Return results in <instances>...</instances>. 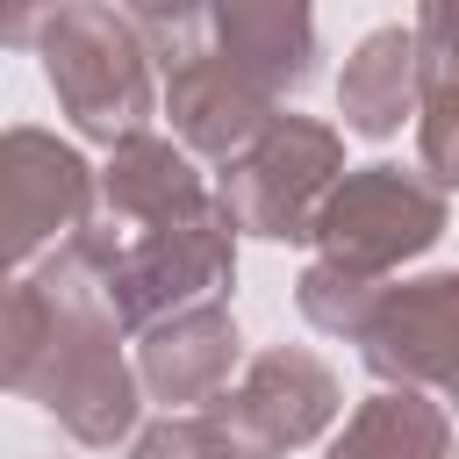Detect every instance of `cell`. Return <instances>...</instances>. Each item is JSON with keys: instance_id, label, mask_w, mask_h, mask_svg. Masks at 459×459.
<instances>
[{"instance_id": "5b68a950", "label": "cell", "mask_w": 459, "mask_h": 459, "mask_svg": "<svg viewBox=\"0 0 459 459\" xmlns=\"http://www.w3.org/2000/svg\"><path fill=\"white\" fill-rule=\"evenodd\" d=\"M86 165L43 129H7L0 136V280L7 265L36 258L50 237L86 230Z\"/></svg>"}, {"instance_id": "52a82bcc", "label": "cell", "mask_w": 459, "mask_h": 459, "mask_svg": "<svg viewBox=\"0 0 459 459\" xmlns=\"http://www.w3.org/2000/svg\"><path fill=\"white\" fill-rule=\"evenodd\" d=\"M172 122L194 151H215V158H237L265 122H273V100L215 50H194L172 65Z\"/></svg>"}, {"instance_id": "7a4b0ae2", "label": "cell", "mask_w": 459, "mask_h": 459, "mask_svg": "<svg viewBox=\"0 0 459 459\" xmlns=\"http://www.w3.org/2000/svg\"><path fill=\"white\" fill-rule=\"evenodd\" d=\"M43 72L57 86V100L72 108V122L86 136H136V122L151 115V72L136 36L108 14V7H65L57 29L43 36Z\"/></svg>"}, {"instance_id": "8fae6325", "label": "cell", "mask_w": 459, "mask_h": 459, "mask_svg": "<svg viewBox=\"0 0 459 459\" xmlns=\"http://www.w3.org/2000/svg\"><path fill=\"white\" fill-rule=\"evenodd\" d=\"M416 79H423L416 36H409V29H373V36L351 50L344 86H337L344 122H351L359 136H394V129L409 122V108H416Z\"/></svg>"}, {"instance_id": "6da1fadb", "label": "cell", "mask_w": 459, "mask_h": 459, "mask_svg": "<svg viewBox=\"0 0 459 459\" xmlns=\"http://www.w3.org/2000/svg\"><path fill=\"white\" fill-rule=\"evenodd\" d=\"M445 230V201L416 179V172H394V165H366L351 172L323 208H316V244H323V265H337L344 280H380L387 265L416 258L423 244H437Z\"/></svg>"}, {"instance_id": "277c9868", "label": "cell", "mask_w": 459, "mask_h": 459, "mask_svg": "<svg viewBox=\"0 0 459 459\" xmlns=\"http://www.w3.org/2000/svg\"><path fill=\"white\" fill-rule=\"evenodd\" d=\"M337 416V380L316 351H265L237 394L208 409L230 459H280L287 445H308Z\"/></svg>"}, {"instance_id": "9c48e42d", "label": "cell", "mask_w": 459, "mask_h": 459, "mask_svg": "<svg viewBox=\"0 0 459 459\" xmlns=\"http://www.w3.org/2000/svg\"><path fill=\"white\" fill-rule=\"evenodd\" d=\"M201 172L186 165V151L158 143V136H122L115 165H108V215L122 222V237H143L158 222H186L201 215Z\"/></svg>"}, {"instance_id": "5bb4252c", "label": "cell", "mask_w": 459, "mask_h": 459, "mask_svg": "<svg viewBox=\"0 0 459 459\" xmlns=\"http://www.w3.org/2000/svg\"><path fill=\"white\" fill-rule=\"evenodd\" d=\"M423 165L459 186V86H430L423 100Z\"/></svg>"}, {"instance_id": "7c38bea8", "label": "cell", "mask_w": 459, "mask_h": 459, "mask_svg": "<svg viewBox=\"0 0 459 459\" xmlns=\"http://www.w3.org/2000/svg\"><path fill=\"white\" fill-rule=\"evenodd\" d=\"M445 452H452V423L423 394H373L330 445V459H445Z\"/></svg>"}, {"instance_id": "9a60e30c", "label": "cell", "mask_w": 459, "mask_h": 459, "mask_svg": "<svg viewBox=\"0 0 459 459\" xmlns=\"http://www.w3.org/2000/svg\"><path fill=\"white\" fill-rule=\"evenodd\" d=\"M50 7L65 14V0H0V43H36Z\"/></svg>"}, {"instance_id": "4fadbf2b", "label": "cell", "mask_w": 459, "mask_h": 459, "mask_svg": "<svg viewBox=\"0 0 459 459\" xmlns=\"http://www.w3.org/2000/svg\"><path fill=\"white\" fill-rule=\"evenodd\" d=\"M136 459H230V445L208 416H172V423L136 437Z\"/></svg>"}, {"instance_id": "30bf717a", "label": "cell", "mask_w": 459, "mask_h": 459, "mask_svg": "<svg viewBox=\"0 0 459 459\" xmlns=\"http://www.w3.org/2000/svg\"><path fill=\"white\" fill-rule=\"evenodd\" d=\"M230 366H237V323L215 301L172 308V323L143 337V387L158 402H208Z\"/></svg>"}, {"instance_id": "8992f818", "label": "cell", "mask_w": 459, "mask_h": 459, "mask_svg": "<svg viewBox=\"0 0 459 459\" xmlns=\"http://www.w3.org/2000/svg\"><path fill=\"white\" fill-rule=\"evenodd\" d=\"M351 337L366 344V366L387 373V380H445V387H459V273L373 294Z\"/></svg>"}, {"instance_id": "3957f363", "label": "cell", "mask_w": 459, "mask_h": 459, "mask_svg": "<svg viewBox=\"0 0 459 459\" xmlns=\"http://www.w3.org/2000/svg\"><path fill=\"white\" fill-rule=\"evenodd\" d=\"M330 172H337V136L301 122V115H273L222 179V215L258 230V237H308L316 208L330 201Z\"/></svg>"}, {"instance_id": "ba28073f", "label": "cell", "mask_w": 459, "mask_h": 459, "mask_svg": "<svg viewBox=\"0 0 459 459\" xmlns=\"http://www.w3.org/2000/svg\"><path fill=\"white\" fill-rule=\"evenodd\" d=\"M215 22H222V43H230V65L265 100L308 86V72H316V29H308L301 0H215Z\"/></svg>"}]
</instances>
